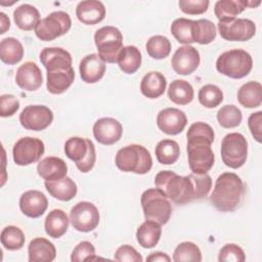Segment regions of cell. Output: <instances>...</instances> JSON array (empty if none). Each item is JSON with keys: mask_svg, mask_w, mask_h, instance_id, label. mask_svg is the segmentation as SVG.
Segmentation results:
<instances>
[{"mask_svg": "<svg viewBox=\"0 0 262 262\" xmlns=\"http://www.w3.org/2000/svg\"><path fill=\"white\" fill-rule=\"evenodd\" d=\"M248 7V1L245 0H219L215 3L214 12L219 21H228Z\"/></svg>", "mask_w": 262, "mask_h": 262, "instance_id": "obj_33", "label": "cell"}, {"mask_svg": "<svg viewBox=\"0 0 262 262\" xmlns=\"http://www.w3.org/2000/svg\"><path fill=\"white\" fill-rule=\"evenodd\" d=\"M116 166L123 172L146 174L152 167L150 152L142 145L130 144L120 148L115 159Z\"/></svg>", "mask_w": 262, "mask_h": 262, "instance_id": "obj_4", "label": "cell"}, {"mask_svg": "<svg viewBox=\"0 0 262 262\" xmlns=\"http://www.w3.org/2000/svg\"><path fill=\"white\" fill-rule=\"evenodd\" d=\"M187 123L184 112L176 107H167L162 110L157 116V125L161 131L168 135H177L181 133Z\"/></svg>", "mask_w": 262, "mask_h": 262, "instance_id": "obj_16", "label": "cell"}, {"mask_svg": "<svg viewBox=\"0 0 262 262\" xmlns=\"http://www.w3.org/2000/svg\"><path fill=\"white\" fill-rule=\"evenodd\" d=\"M99 212L96 206L90 202L77 203L70 212V221L73 227L80 232L94 230L99 224Z\"/></svg>", "mask_w": 262, "mask_h": 262, "instance_id": "obj_11", "label": "cell"}, {"mask_svg": "<svg viewBox=\"0 0 262 262\" xmlns=\"http://www.w3.org/2000/svg\"><path fill=\"white\" fill-rule=\"evenodd\" d=\"M75 72L73 67L49 71L46 74V87L52 94H61L73 84Z\"/></svg>", "mask_w": 262, "mask_h": 262, "instance_id": "obj_24", "label": "cell"}, {"mask_svg": "<svg viewBox=\"0 0 262 262\" xmlns=\"http://www.w3.org/2000/svg\"><path fill=\"white\" fill-rule=\"evenodd\" d=\"M44 185L51 196L62 202L71 201L76 196L78 191L75 181L67 176L59 180L45 181Z\"/></svg>", "mask_w": 262, "mask_h": 262, "instance_id": "obj_27", "label": "cell"}, {"mask_svg": "<svg viewBox=\"0 0 262 262\" xmlns=\"http://www.w3.org/2000/svg\"><path fill=\"white\" fill-rule=\"evenodd\" d=\"M198 98L203 106L214 108L223 101V92L217 85L207 84L200 89Z\"/></svg>", "mask_w": 262, "mask_h": 262, "instance_id": "obj_41", "label": "cell"}, {"mask_svg": "<svg viewBox=\"0 0 262 262\" xmlns=\"http://www.w3.org/2000/svg\"><path fill=\"white\" fill-rule=\"evenodd\" d=\"M155 152L159 163L163 165H172L180 156V147L173 139H163L158 142Z\"/></svg>", "mask_w": 262, "mask_h": 262, "instance_id": "obj_37", "label": "cell"}, {"mask_svg": "<svg viewBox=\"0 0 262 262\" xmlns=\"http://www.w3.org/2000/svg\"><path fill=\"white\" fill-rule=\"evenodd\" d=\"M40 60L47 72L72 67V56L60 47H46L40 53Z\"/></svg>", "mask_w": 262, "mask_h": 262, "instance_id": "obj_21", "label": "cell"}, {"mask_svg": "<svg viewBox=\"0 0 262 262\" xmlns=\"http://www.w3.org/2000/svg\"><path fill=\"white\" fill-rule=\"evenodd\" d=\"M246 185L242 178L232 172H224L215 181L210 195L211 204L221 212L234 211L243 202Z\"/></svg>", "mask_w": 262, "mask_h": 262, "instance_id": "obj_2", "label": "cell"}, {"mask_svg": "<svg viewBox=\"0 0 262 262\" xmlns=\"http://www.w3.org/2000/svg\"><path fill=\"white\" fill-rule=\"evenodd\" d=\"M30 262H51L56 257L54 245L44 237L33 238L28 247Z\"/></svg>", "mask_w": 262, "mask_h": 262, "instance_id": "obj_25", "label": "cell"}, {"mask_svg": "<svg viewBox=\"0 0 262 262\" xmlns=\"http://www.w3.org/2000/svg\"><path fill=\"white\" fill-rule=\"evenodd\" d=\"M146 261H148V262H170L171 258L166 253L154 252V253H150V255L146 257Z\"/></svg>", "mask_w": 262, "mask_h": 262, "instance_id": "obj_50", "label": "cell"}, {"mask_svg": "<svg viewBox=\"0 0 262 262\" xmlns=\"http://www.w3.org/2000/svg\"><path fill=\"white\" fill-rule=\"evenodd\" d=\"M114 259L119 262H142V256L131 246L123 245L115 253Z\"/></svg>", "mask_w": 262, "mask_h": 262, "instance_id": "obj_48", "label": "cell"}, {"mask_svg": "<svg viewBox=\"0 0 262 262\" xmlns=\"http://www.w3.org/2000/svg\"><path fill=\"white\" fill-rule=\"evenodd\" d=\"M248 141L237 132L226 134L221 141V158L223 163L232 169L241 168L247 160Z\"/></svg>", "mask_w": 262, "mask_h": 262, "instance_id": "obj_9", "label": "cell"}, {"mask_svg": "<svg viewBox=\"0 0 262 262\" xmlns=\"http://www.w3.org/2000/svg\"><path fill=\"white\" fill-rule=\"evenodd\" d=\"M148 55L155 59H164L171 52L170 40L162 35L151 36L145 44Z\"/></svg>", "mask_w": 262, "mask_h": 262, "instance_id": "obj_39", "label": "cell"}, {"mask_svg": "<svg viewBox=\"0 0 262 262\" xmlns=\"http://www.w3.org/2000/svg\"><path fill=\"white\" fill-rule=\"evenodd\" d=\"M193 95L194 92L192 86L185 80L176 79L169 85L168 97L172 102L178 105H186L190 103L193 99Z\"/></svg>", "mask_w": 262, "mask_h": 262, "instance_id": "obj_34", "label": "cell"}, {"mask_svg": "<svg viewBox=\"0 0 262 262\" xmlns=\"http://www.w3.org/2000/svg\"><path fill=\"white\" fill-rule=\"evenodd\" d=\"M167 86L165 76L160 72H148L140 82V91L147 98H158L164 94Z\"/></svg>", "mask_w": 262, "mask_h": 262, "instance_id": "obj_26", "label": "cell"}, {"mask_svg": "<svg viewBox=\"0 0 262 262\" xmlns=\"http://www.w3.org/2000/svg\"><path fill=\"white\" fill-rule=\"evenodd\" d=\"M19 108V100L12 94L0 96V116L2 118L13 116Z\"/></svg>", "mask_w": 262, "mask_h": 262, "instance_id": "obj_47", "label": "cell"}, {"mask_svg": "<svg viewBox=\"0 0 262 262\" xmlns=\"http://www.w3.org/2000/svg\"><path fill=\"white\" fill-rule=\"evenodd\" d=\"M201 56L198 49L190 45H183L174 52L171 66L178 75L186 76L193 73L200 66Z\"/></svg>", "mask_w": 262, "mask_h": 262, "instance_id": "obj_15", "label": "cell"}, {"mask_svg": "<svg viewBox=\"0 0 262 262\" xmlns=\"http://www.w3.org/2000/svg\"><path fill=\"white\" fill-rule=\"evenodd\" d=\"M43 141L36 137H21L13 145V161L18 166H28L39 161L44 154Z\"/></svg>", "mask_w": 262, "mask_h": 262, "instance_id": "obj_12", "label": "cell"}, {"mask_svg": "<svg viewBox=\"0 0 262 262\" xmlns=\"http://www.w3.org/2000/svg\"><path fill=\"white\" fill-rule=\"evenodd\" d=\"M216 27L209 19L194 20V42L206 45L211 43L216 38Z\"/></svg>", "mask_w": 262, "mask_h": 262, "instance_id": "obj_42", "label": "cell"}, {"mask_svg": "<svg viewBox=\"0 0 262 262\" xmlns=\"http://www.w3.org/2000/svg\"><path fill=\"white\" fill-rule=\"evenodd\" d=\"M123 134L121 123L114 118L98 119L93 125L94 138L101 144L112 145L119 141Z\"/></svg>", "mask_w": 262, "mask_h": 262, "instance_id": "obj_17", "label": "cell"}, {"mask_svg": "<svg viewBox=\"0 0 262 262\" xmlns=\"http://www.w3.org/2000/svg\"><path fill=\"white\" fill-rule=\"evenodd\" d=\"M156 187L177 205L196 200L194 184L189 175L180 176L171 170L160 171L155 177Z\"/></svg>", "mask_w": 262, "mask_h": 262, "instance_id": "obj_3", "label": "cell"}, {"mask_svg": "<svg viewBox=\"0 0 262 262\" xmlns=\"http://www.w3.org/2000/svg\"><path fill=\"white\" fill-rule=\"evenodd\" d=\"M24 56L21 43L13 37H7L0 42V59L6 64H16Z\"/></svg>", "mask_w": 262, "mask_h": 262, "instance_id": "obj_35", "label": "cell"}, {"mask_svg": "<svg viewBox=\"0 0 262 262\" xmlns=\"http://www.w3.org/2000/svg\"><path fill=\"white\" fill-rule=\"evenodd\" d=\"M48 207V201L45 194L37 189L25 191L19 199V208L24 215L30 218L42 216Z\"/></svg>", "mask_w": 262, "mask_h": 262, "instance_id": "obj_18", "label": "cell"}, {"mask_svg": "<svg viewBox=\"0 0 262 262\" xmlns=\"http://www.w3.org/2000/svg\"><path fill=\"white\" fill-rule=\"evenodd\" d=\"M52 121L53 113L46 105H28L19 115L20 125L27 130H44L52 123Z\"/></svg>", "mask_w": 262, "mask_h": 262, "instance_id": "obj_14", "label": "cell"}, {"mask_svg": "<svg viewBox=\"0 0 262 262\" xmlns=\"http://www.w3.org/2000/svg\"><path fill=\"white\" fill-rule=\"evenodd\" d=\"M248 125L249 129L251 131L252 136L257 142L262 141V135H261V125H262V112H256L252 115H250L248 119Z\"/></svg>", "mask_w": 262, "mask_h": 262, "instance_id": "obj_49", "label": "cell"}, {"mask_svg": "<svg viewBox=\"0 0 262 262\" xmlns=\"http://www.w3.org/2000/svg\"><path fill=\"white\" fill-rule=\"evenodd\" d=\"M161 234V224L152 220H146L137 228L136 239L142 248L151 249L159 243Z\"/></svg>", "mask_w": 262, "mask_h": 262, "instance_id": "obj_29", "label": "cell"}, {"mask_svg": "<svg viewBox=\"0 0 262 262\" xmlns=\"http://www.w3.org/2000/svg\"><path fill=\"white\" fill-rule=\"evenodd\" d=\"M76 15L84 25H96L103 20L105 16V7L98 0H85L78 3Z\"/></svg>", "mask_w": 262, "mask_h": 262, "instance_id": "obj_22", "label": "cell"}, {"mask_svg": "<svg viewBox=\"0 0 262 262\" xmlns=\"http://www.w3.org/2000/svg\"><path fill=\"white\" fill-rule=\"evenodd\" d=\"M141 207L145 220L166 224L172 213V205L166 194L159 188H148L141 194Z\"/></svg>", "mask_w": 262, "mask_h": 262, "instance_id": "obj_6", "label": "cell"}, {"mask_svg": "<svg viewBox=\"0 0 262 262\" xmlns=\"http://www.w3.org/2000/svg\"><path fill=\"white\" fill-rule=\"evenodd\" d=\"M15 82L23 90L35 91L43 83L42 72L35 62L26 61L16 70Z\"/></svg>", "mask_w": 262, "mask_h": 262, "instance_id": "obj_19", "label": "cell"}, {"mask_svg": "<svg viewBox=\"0 0 262 262\" xmlns=\"http://www.w3.org/2000/svg\"><path fill=\"white\" fill-rule=\"evenodd\" d=\"M81 79L88 84L98 82L105 73V62L96 53H91L82 58L79 66Z\"/></svg>", "mask_w": 262, "mask_h": 262, "instance_id": "obj_20", "label": "cell"}, {"mask_svg": "<svg viewBox=\"0 0 262 262\" xmlns=\"http://www.w3.org/2000/svg\"><path fill=\"white\" fill-rule=\"evenodd\" d=\"M37 172L45 181H54L67 176L68 166L66 162L57 157H46L37 166Z\"/></svg>", "mask_w": 262, "mask_h": 262, "instance_id": "obj_23", "label": "cell"}, {"mask_svg": "<svg viewBox=\"0 0 262 262\" xmlns=\"http://www.w3.org/2000/svg\"><path fill=\"white\" fill-rule=\"evenodd\" d=\"M1 244L8 251H16L25 245V234L23 230L14 225H8L1 231Z\"/></svg>", "mask_w": 262, "mask_h": 262, "instance_id": "obj_38", "label": "cell"}, {"mask_svg": "<svg viewBox=\"0 0 262 262\" xmlns=\"http://www.w3.org/2000/svg\"><path fill=\"white\" fill-rule=\"evenodd\" d=\"M218 260L220 262H244L246 255L244 250L235 244H226L219 252Z\"/></svg>", "mask_w": 262, "mask_h": 262, "instance_id": "obj_45", "label": "cell"}, {"mask_svg": "<svg viewBox=\"0 0 262 262\" xmlns=\"http://www.w3.org/2000/svg\"><path fill=\"white\" fill-rule=\"evenodd\" d=\"M171 34L179 43L185 45L194 43V20L184 17L175 19L171 25Z\"/></svg>", "mask_w": 262, "mask_h": 262, "instance_id": "obj_36", "label": "cell"}, {"mask_svg": "<svg viewBox=\"0 0 262 262\" xmlns=\"http://www.w3.org/2000/svg\"><path fill=\"white\" fill-rule=\"evenodd\" d=\"M173 261L182 262V261H202V253L200 248L192 242H183L180 243L174 250Z\"/></svg>", "mask_w": 262, "mask_h": 262, "instance_id": "obj_43", "label": "cell"}, {"mask_svg": "<svg viewBox=\"0 0 262 262\" xmlns=\"http://www.w3.org/2000/svg\"><path fill=\"white\" fill-rule=\"evenodd\" d=\"M96 259H98V257L95 256V248L90 242H87V241H83L79 243L74 248L71 255V260L73 262L92 261Z\"/></svg>", "mask_w": 262, "mask_h": 262, "instance_id": "obj_44", "label": "cell"}, {"mask_svg": "<svg viewBox=\"0 0 262 262\" xmlns=\"http://www.w3.org/2000/svg\"><path fill=\"white\" fill-rule=\"evenodd\" d=\"M253 68V59L244 49H230L216 60V70L231 79H242L250 74Z\"/></svg>", "mask_w": 262, "mask_h": 262, "instance_id": "obj_5", "label": "cell"}, {"mask_svg": "<svg viewBox=\"0 0 262 262\" xmlns=\"http://www.w3.org/2000/svg\"><path fill=\"white\" fill-rule=\"evenodd\" d=\"M186 137L189 169L195 174L209 172L215 162V156L211 148L215 137L212 127L204 122L192 123Z\"/></svg>", "mask_w": 262, "mask_h": 262, "instance_id": "obj_1", "label": "cell"}, {"mask_svg": "<svg viewBox=\"0 0 262 262\" xmlns=\"http://www.w3.org/2000/svg\"><path fill=\"white\" fill-rule=\"evenodd\" d=\"M66 156L75 162L82 173L89 172L95 164L96 152L93 142L88 138L74 136L64 143Z\"/></svg>", "mask_w": 262, "mask_h": 262, "instance_id": "obj_8", "label": "cell"}, {"mask_svg": "<svg viewBox=\"0 0 262 262\" xmlns=\"http://www.w3.org/2000/svg\"><path fill=\"white\" fill-rule=\"evenodd\" d=\"M72 20L64 11H53L42 18L35 28V34L41 41H52L69 32Z\"/></svg>", "mask_w": 262, "mask_h": 262, "instance_id": "obj_10", "label": "cell"}, {"mask_svg": "<svg viewBox=\"0 0 262 262\" xmlns=\"http://www.w3.org/2000/svg\"><path fill=\"white\" fill-rule=\"evenodd\" d=\"M15 25L24 31H31L37 27L40 19L38 9L31 4H21L13 11Z\"/></svg>", "mask_w": 262, "mask_h": 262, "instance_id": "obj_31", "label": "cell"}, {"mask_svg": "<svg viewBox=\"0 0 262 262\" xmlns=\"http://www.w3.org/2000/svg\"><path fill=\"white\" fill-rule=\"evenodd\" d=\"M0 24H1V32L0 34H4L10 28V20L8 16L4 12H0Z\"/></svg>", "mask_w": 262, "mask_h": 262, "instance_id": "obj_51", "label": "cell"}, {"mask_svg": "<svg viewBox=\"0 0 262 262\" xmlns=\"http://www.w3.org/2000/svg\"><path fill=\"white\" fill-rule=\"evenodd\" d=\"M94 42L98 56L107 63H115L123 46V36L120 30L113 26H104L94 34Z\"/></svg>", "mask_w": 262, "mask_h": 262, "instance_id": "obj_7", "label": "cell"}, {"mask_svg": "<svg viewBox=\"0 0 262 262\" xmlns=\"http://www.w3.org/2000/svg\"><path fill=\"white\" fill-rule=\"evenodd\" d=\"M220 36L227 41H248L255 36L256 25L249 18H233L228 21H218Z\"/></svg>", "mask_w": 262, "mask_h": 262, "instance_id": "obj_13", "label": "cell"}, {"mask_svg": "<svg viewBox=\"0 0 262 262\" xmlns=\"http://www.w3.org/2000/svg\"><path fill=\"white\" fill-rule=\"evenodd\" d=\"M243 120L241 110L234 104H226L217 112V121L223 128L237 127Z\"/></svg>", "mask_w": 262, "mask_h": 262, "instance_id": "obj_40", "label": "cell"}, {"mask_svg": "<svg viewBox=\"0 0 262 262\" xmlns=\"http://www.w3.org/2000/svg\"><path fill=\"white\" fill-rule=\"evenodd\" d=\"M238 102L247 108H255L262 102V86L257 81H249L237 91Z\"/></svg>", "mask_w": 262, "mask_h": 262, "instance_id": "obj_30", "label": "cell"}, {"mask_svg": "<svg viewBox=\"0 0 262 262\" xmlns=\"http://www.w3.org/2000/svg\"><path fill=\"white\" fill-rule=\"evenodd\" d=\"M141 52L136 46H124L118 56V66L126 74H134L141 66Z\"/></svg>", "mask_w": 262, "mask_h": 262, "instance_id": "obj_32", "label": "cell"}, {"mask_svg": "<svg viewBox=\"0 0 262 262\" xmlns=\"http://www.w3.org/2000/svg\"><path fill=\"white\" fill-rule=\"evenodd\" d=\"M208 0H180L178 2L179 8L182 12L190 15L202 14L208 10Z\"/></svg>", "mask_w": 262, "mask_h": 262, "instance_id": "obj_46", "label": "cell"}, {"mask_svg": "<svg viewBox=\"0 0 262 262\" xmlns=\"http://www.w3.org/2000/svg\"><path fill=\"white\" fill-rule=\"evenodd\" d=\"M69 218L64 211L54 209L48 213L45 218L44 228L46 233L53 238L61 237L69 228Z\"/></svg>", "mask_w": 262, "mask_h": 262, "instance_id": "obj_28", "label": "cell"}]
</instances>
